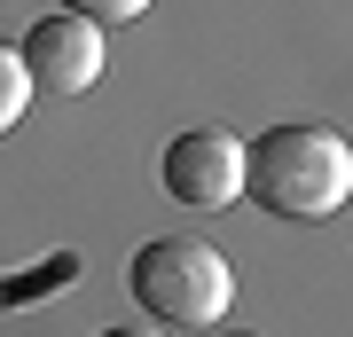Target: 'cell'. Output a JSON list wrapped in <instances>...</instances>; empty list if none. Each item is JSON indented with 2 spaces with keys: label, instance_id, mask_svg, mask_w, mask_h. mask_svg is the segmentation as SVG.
I'll return each instance as SVG.
<instances>
[{
  "label": "cell",
  "instance_id": "obj_1",
  "mask_svg": "<svg viewBox=\"0 0 353 337\" xmlns=\"http://www.w3.org/2000/svg\"><path fill=\"white\" fill-rule=\"evenodd\" d=\"M243 196L275 220H330L353 196V141L330 125H267L243 141Z\"/></svg>",
  "mask_w": 353,
  "mask_h": 337
},
{
  "label": "cell",
  "instance_id": "obj_2",
  "mask_svg": "<svg viewBox=\"0 0 353 337\" xmlns=\"http://www.w3.org/2000/svg\"><path fill=\"white\" fill-rule=\"evenodd\" d=\"M126 290L165 329H212L236 306V267L196 236H157V243H141L126 259Z\"/></svg>",
  "mask_w": 353,
  "mask_h": 337
},
{
  "label": "cell",
  "instance_id": "obj_4",
  "mask_svg": "<svg viewBox=\"0 0 353 337\" xmlns=\"http://www.w3.org/2000/svg\"><path fill=\"white\" fill-rule=\"evenodd\" d=\"M16 55H24V71H32V94H87L102 79V63H110L102 24H87V16H71V8L39 16V24L16 39Z\"/></svg>",
  "mask_w": 353,
  "mask_h": 337
},
{
  "label": "cell",
  "instance_id": "obj_6",
  "mask_svg": "<svg viewBox=\"0 0 353 337\" xmlns=\"http://www.w3.org/2000/svg\"><path fill=\"white\" fill-rule=\"evenodd\" d=\"M24 110H32V71L16 55V39H0V134H16Z\"/></svg>",
  "mask_w": 353,
  "mask_h": 337
},
{
  "label": "cell",
  "instance_id": "obj_5",
  "mask_svg": "<svg viewBox=\"0 0 353 337\" xmlns=\"http://www.w3.org/2000/svg\"><path fill=\"white\" fill-rule=\"evenodd\" d=\"M71 275H79V259H71V251H55V259L32 267V275H0V306H39L48 290H63Z\"/></svg>",
  "mask_w": 353,
  "mask_h": 337
},
{
  "label": "cell",
  "instance_id": "obj_8",
  "mask_svg": "<svg viewBox=\"0 0 353 337\" xmlns=\"http://www.w3.org/2000/svg\"><path fill=\"white\" fill-rule=\"evenodd\" d=\"M102 337H157V329H141V322H118V329H102Z\"/></svg>",
  "mask_w": 353,
  "mask_h": 337
},
{
  "label": "cell",
  "instance_id": "obj_3",
  "mask_svg": "<svg viewBox=\"0 0 353 337\" xmlns=\"http://www.w3.org/2000/svg\"><path fill=\"white\" fill-rule=\"evenodd\" d=\"M157 173H165V196L173 204L220 212V204L243 196V134H228V125H189V134L165 141Z\"/></svg>",
  "mask_w": 353,
  "mask_h": 337
},
{
  "label": "cell",
  "instance_id": "obj_7",
  "mask_svg": "<svg viewBox=\"0 0 353 337\" xmlns=\"http://www.w3.org/2000/svg\"><path fill=\"white\" fill-rule=\"evenodd\" d=\"M55 8H71V16H87V24H134L150 0H55Z\"/></svg>",
  "mask_w": 353,
  "mask_h": 337
}]
</instances>
